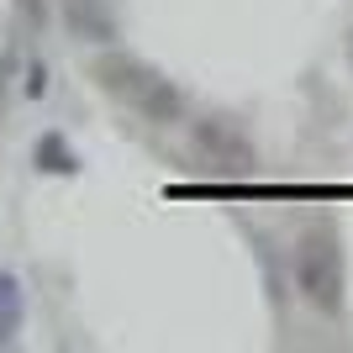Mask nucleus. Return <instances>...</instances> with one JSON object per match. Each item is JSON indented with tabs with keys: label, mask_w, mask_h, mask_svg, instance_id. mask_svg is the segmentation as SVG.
Returning a JSON list of instances; mask_svg holds the SVG:
<instances>
[{
	"label": "nucleus",
	"mask_w": 353,
	"mask_h": 353,
	"mask_svg": "<svg viewBox=\"0 0 353 353\" xmlns=\"http://www.w3.org/2000/svg\"><path fill=\"white\" fill-rule=\"evenodd\" d=\"M59 11H63V27L90 48H111L121 37L117 0H59Z\"/></svg>",
	"instance_id": "20e7f679"
},
{
	"label": "nucleus",
	"mask_w": 353,
	"mask_h": 353,
	"mask_svg": "<svg viewBox=\"0 0 353 353\" xmlns=\"http://www.w3.org/2000/svg\"><path fill=\"white\" fill-rule=\"evenodd\" d=\"M348 63H353V32H348Z\"/></svg>",
	"instance_id": "6e6552de"
},
{
	"label": "nucleus",
	"mask_w": 353,
	"mask_h": 353,
	"mask_svg": "<svg viewBox=\"0 0 353 353\" xmlns=\"http://www.w3.org/2000/svg\"><path fill=\"white\" fill-rule=\"evenodd\" d=\"M295 290L311 311L343 316L348 306V253L332 221H311L295 243Z\"/></svg>",
	"instance_id": "f03ea898"
},
{
	"label": "nucleus",
	"mask_w": 353,
	"mask_h": 353,
	"mask_svg": "<svg viewBox=\"0 0 353 353\" xmlns=\"http://www.w3.org/2000/svg\"><path fill=\"white\" fill-rule=\"evenodd\" d=\"M21 322H27V295H21V280H16L11 269H0V348L16 343Z\"/></svg>",
	"instance_id": "39448f33"
},
{
	"label": "nucleus",
	"mask_w": 353,
	"mask_h": 353,
	"mask_svg": "<svg viewBox=\"0 0 353 353\" xmlns=\"http://www.w3.org/2000/svg\"><path fill=\"white\" fill-rule=\"evenodd\" d=\"M190 143L206 163H216L221 174H248L253 163H259V148H253L248 127L237 117H221V111L190 121Z\"/></svg>",
	"instance_id": "7ed1b4c3"
},
{
	"label": "nucleus",
	"mask_w": 353,
	"mask_h": 353,
	"mask_svg": "<svg viewBox=\"0 0 353 353\" xmlns=\"http://www.w3.org/2000/svg\"><path fill=\"white\" fill-rule=\"evenodd\" d=\"M95 85H101L105 95H117L127 111H137L148 127H179V121H190L185 90L163 69L132 59V53H101V59H95Z\"/></svg>",
	"instance_id": "f257e3e1"
},
{
	"label": "nucleus",
	"mask_w": 353,
	"mask_h": 353,
	"mask_svg": "<svg viewBox=\"0 0 353 353\" xmlns=\"http://www.w3.org/2000/svg\"><path fill=\"white\" fill-rule=\"evenodd\" d=\"M16 11H21V21H27L32 32L48 27V0H16Z\"/></svg>",
	"instance_id": "0eeeda50"
},
{
	"label": "nucleus",
	"mask_w": 353,
	"mask_h": 353,
	"mask_svg": "<svg viewBox=\"0 0 353 353\" xmlns=\"http://www.w3.org/2000/svg\"><path fill=\"white\" fill-rule=\"evenodd\" d=\"M32 159H37V169H43V174H79V153H74L59 132H43V137H37Z\"/></svg>",
	"instance_id": "423d86ee"
}]
</instances>
